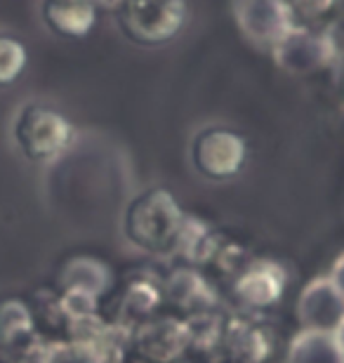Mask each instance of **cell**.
I'll return each mask as SVG.
<instances>
[{"label": "cell", "mask_w": 344, "mask_h": 363, "mask_svg": "<svg viewBox=\"0 0 344 363\" xmlns=\"http://www.w3.org/2000/svg\"><path fill=\"white\" fill-rule=\"evenodd\" d=\"M274 50L281 67L288 71H309L311 67L323 62L321 50H326V45L318 35H311L306 28L295 26Z\"/></svg>", "instance_id": "7"}, {"label": "cell", "mask_w": 344, "mask_h": 363, "mask_svg": "<svg viewBox=\"0 0 344 363\" xmlns=\"http://www.w3.org/2000/svg\"><path fill=\"white\" fill-rule=\"evenodd\" d=\"M231 17L253 45L274 50L292 28L288 0H231Z\"/></svg>", "instance_id": "5"}, {"label": "cell", "mask_w": 344, "mask_h": 363, "mask_svg": "<svg viewBox=\"0 0 344 363\" xmlns=\"http://www.w3.org/2000/svg\"><path fill=\"white\" fill-rule=\"evenodd\" d=\"M94 7H106V10H116L121 0H92Z\"/></svg>", "instance_id": "11"}, {"label": "cell", "mask_w": 344, "mask_h": 363, "mask_svg": "<svg viewBox=\"0 0 344 363\" xmlns=\"http://www.w3.org/2000/svg\"><path fill=\"white\" fill-rule=\"evenodd\" d=\"M33 316L31 309L17 297L0 300V347H14L19 340L31 335Z\"/></svg>", "instance_id": "8"}, {"label": "cell", "mask_w": 344, "mask_h": 363, "mask_svg": "<svg viewBox=\"0 0 344 363\" xmlns=\"http://www.w3.org/2000/svg\"><path fill=\"white\" fill-rule=\"evenodd\" d=\"M40 14L50 31L67 40L85 38L97 21L92 0H43Z\"/></svg>", "instance_id": "6"}, {"label": "cell", "mask_w": 344, "mask_h": 363, "mask_svg": "<svg viewBox=\"0 0 344 363\" xmlns=\"http://www.w3.org/2000/svg\"><path fill=\"white\" fill-rule=\"evenodd\" d=\"M245 140L229 128H203L192 142V163L206 179L224 182L238 175L245 163Z\"/></svg>", "instance_id": "4"}, {"label": "cell", "mask_w": 344, "mask_h": 363, "mask_svg": "<svg viewBox=\"0 0 344 363\" xmlns=\"http://www.w3.org/2000/svg\"><path fill=\"white\" fill-rule=\"evenodd\" d=\"M116 19L121 33L135 45L158 48L184 28L187 0H121Z\"/></svg>", "instance_id": "2"}, {"label": "cell", "mask_w": 344, "mask_h": 363, "mask_svg": "<svg viewBox=\"0 0 344 363\" xmlns=\"http://www.w3.org/2000/svg\"><path fill=\"white\" fill-rule=\"evenodd\" d=\"M340 0H288L292 17H302V19H321L328 12L335 10Z\"/></svg>", "instance_id": "10"}, {"label": "cell", "mask_w": 344, "mask_h": 363, "mask_svg": "<svg viewBox=\"0 0 344 363\" xmlns=\"http://www.w3.org/2000/svg\"><path fill=\"white\" fill-rule=\"evenodd\" d=\"M28 52L17 35L0 31V90L17 83L26 71Z\"/></svg>", "instance_id": "9"}, {"label": "cell", "mask_w": 344, "mask_h": 363, "mask_svg": "<svg viewBox=\"0 0 344 363\" xmlns=\"http://www.w3.org/2000/svg\"><path fill=\"white\" fill-rule=\"evenodd\" d=\"M179 206L165 189H149L130 203L126 213V234L144 250L160 252L179 241L182 234Z\"/></svg>", "instance_id": "1"}, {"label": "cell", "mask_w": 344, "mask_h": 363, "mask_svg": "<svg viewBox=\"0 0 344 363\" xmlns=\"http://www.w3.org/2000/svg\"><path fill=\"white\" fill-rule=\"evenodd\" d=\"M12 137L26 161L48 163L69 149L73 128L67 116L57 111L55 106L31 101V104L21 106V111L14 118Z\"/></svg>", "instance_id": "3"}]
</instances>
